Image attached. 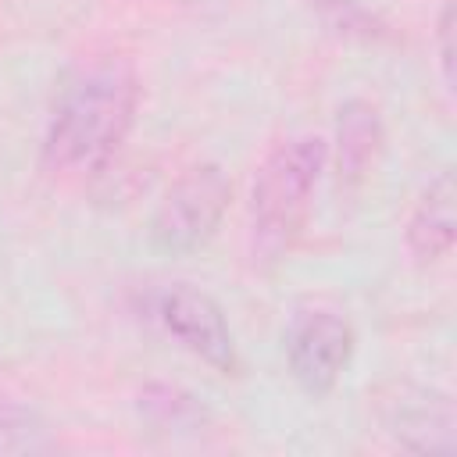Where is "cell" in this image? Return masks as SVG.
<instances>
[{"label":"cell","instance_id":"30bf717a","mask_svg":"<svg viewBox=\"0 0 457 457\" xmlns=\"http://www.w3.org/2000/svg\"><path fill=\"white\" fill-rule=\"evenodd\" d=\"M436 50H439V75H443V86L453 89V4H446V7L439 11Z\"/></svg>","mask_w":457,"mask_h":457},{"label":"cell","instance_id":"6da1fadb","mask_svg":"<svg viewBox=\"0 0 457 457\" xmlns=\"http://www.w3.org/2000/svg\"><path fill=\"white\" fill-rule=\"evenodd\" d=\"M139 111V75L125 57L75 68L54 96L43 132V168L54 175H96L125 146Z\"/></svg>","mask_w":457,"mask_h":457},{"label":"cell","instance_id":"277c9868","mask_svg":"<svg viewBox=\"0 0 457 457\" xmlns=\"http://www.w3.org/2000/svg\"><path fill=\"white\" fill-rule=\"evenodd\" d=\"M154 314H157L161 328L182 350H189L193 357H200L204 364H211L221 375L239 371V350H236L232 325L211 293H204L189 282H175L157 293Z\"/></svg>","mask_w":457,"mask_h":457},{"label":"cell","instance_id":"52a82bcc","mask_svg":"<svg viewBox=\"0 0 457 457\" xmlns=\"http://www.w3.org/2000/svg\"><path fill=\"white\" fill-rule=\"evenodd\" d=\"M386 146V129L378 107L368 100H346L336 121V186L357 193L378 168Z\"/></svg>","mask_w":457,"mask_h":457},{"label":"cell","instance_id":"3957f363","mask_svg":"<svg viewBox=\"0 0 457 457\" xmlns=\"http://www.w3.org/2000/svg\"><path fill=\"white\" fill-rule=\"evenodd\" d=\"M232 200V186L218 164L186 168L161 196L150 218V243L168 257L200 250L221 225Z\"/></svg>","mask_w":457,"mask_h":457},{"label":"cell","instance_id":"7a4b0ae2","mask_svg":"<svg viewBox=\"0 0 457 457\" xmlns=\"http://www.w3.org/2000/svg\"><path fill=\"white\" fill-rule=\"evenodd\" d=\"M325 139L321 136H289L275 143L250 189V211H246V228H250V257L253 264H275L282 261L293 243L303 236L311 207H314V189L325 171Z\"/></svg>","mask_w":457,"mask_h":457},{"label":"cell","instance_id":"ba28073f","mask_svg":"<svg viewBox=\"0 0 457 457\" xmlns=\"http://www.w3.org/2000/svg\"><path fill=\"white\" fill-rule=\"evenodd\" d=\"M457 236L453 218V175L439 171L418 196L411 218H407V250L418 264H436L450 257Z\"/></svg>","mask_w":457,"mask_h":457},{"label":"cell","instance_id":"8992f818","mask_svg":"<svg viewBox=\"0 0 457 457\" xmlns=\"http://www.w3.org/2000/svg\"><path fill=\"white\" fill-rule=\"evenodd\" d=\"M453 403L446 393L403 386L396 396L382 403V428L403 446L418 453H453L457 428H453Z\"/></svg>","mask_w":457,"mask_h":457},{"label":"cell","instance_id":"5b68a950","mask_svg":"<svg viewBox=\"0 0 457 457\" xmlns=\"http://www.w3.org/2000/svg\"><path fill=\"white\" fill-rule=\"evenodd\" d=\"M353 325L336 311H307L293 321L286 339V361L296 386L311 396L336 389L353 357Z\"/></svg>","mask_w":457,"mask_h":457},{"label":"cell","instance_id":"9c48e42d","mask_svg":"<svg viewBox=\"0 0 457 457\" xmlns=\"http://www.w3.org/2000/svg\"><path fill=\"white\" fill-rule=\"evenodd\" d=\"M57 446L43 414L11 393H0V457L7 453H50Z\"/></svg>","mask_w":457,"mask_h":457}]
</instances>
